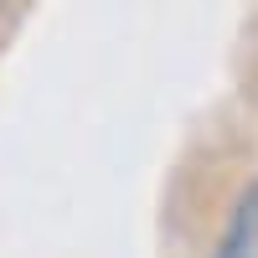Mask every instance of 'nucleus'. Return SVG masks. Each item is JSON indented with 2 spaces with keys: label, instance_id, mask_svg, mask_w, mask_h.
<instances>
[{
  "label": "nucleus",
  "instance_id": "1",
  "mask_svg": "<svg viewBox=\"0 0 258 258\" xmlns=\"http://www.w3.org/2000/svg\"><path fill=\"white\" fill-rule=\"evenodd\" d=\"M212 258H258V186L238 202L232 227L222 232V243H217V253H212Z\"/></svg>",
  "mask_w": 258,
  "mask_h": 258
}]
</instances>
